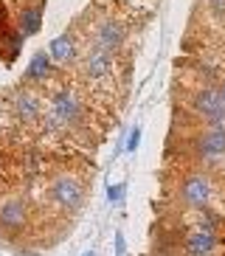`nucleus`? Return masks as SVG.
<instances>
[{
	"mask_svg": "<svg viewBox=\"0 0 225 256\" xmlns=\"http://www.w3.org/2000/svg\"><path fill=\"white\" fill-rule=\"evenodd\" d=\"M48 197H51L60 208L76 211L84 203V186L76 180L74 174H60V178H54L51 188H48Z\"/></svg>",
	"mask_w": 225,
	"mask_h": 256,
	"instance_id": "f257e3e1",
	"label": "nucleus"
},
{
	"mask_svg": "<svg viewBox=\"0 0 225 256\" xmlns=\"http://www.w3.org/2000/svg\"><path fill=\"white\" fill-rule=\"evenodd\" d=\"M188 104H192V110L202 121H208V124H222L225 121V98L220 96L217 88H202V90H197L194 96L188 98Z\"/></svg>",
	"mask_w": 225,
	"mask_h": 256,
	"instance_id": "f03ea898",
	"label": "nucleus"
},
{
	"mask_svg": "<svg viewBox=\"0 0 225 256\" xmlns=\"http://www.w3.org/2000/svg\"><path fill=\"white\" fill-rule=\"evenodd\" d=\"M180 203L188 206V208H206L211 200V180L202 172H188L183 180H180Z\"/></svg>",
	"mask_w": 225,
	"mask_h": 256,
	"instance_id": "7ed1b4c3",
	"label": "nucleus"
},
{
	"mask_svg": "<svg viewBox=\"0 0 225 256\" xmlns=\"http://www.w3.org/2000/svg\"><path fill=\"white\" fill-rule=\"evenodd\" d=\"M124 40H127V28L121 23L118 17H107L98 23V28L93 31V46L96 48H104V51H118L124 46Z\"/></svg>",
	"mask_w": 225,
	"mask_h": 256,
	"instance_id": "20e7f679",
	"label": "nucleus"
},
{
	"mask_svg": "<svg viewBox=\"0 0 225 256\" xmlns=\"http://www.w3.org/2000/svg\"><path fill=\"white\" fill-rule=\"evenodd\" d=\"M112 68H116V54L112 51H104V48H90L88 54L82 56V74L84 79H104V76L112 74Z\"/></svg>",
	"mask_w": 225,
	"mask_h": 256,
	"instance_id": "39448f33",
	"label": "nucleus"
},
{
	"mask_svg": "<svg viewBox=\"0 0 225 256\" xmlns=\"http://www.w3.org/2000/svg\"><path fill=\"white\" fill-rule=\"evenodd\" d=\"M194 152L206 160H214L225 155V127L222 124H211L208 130H202L194 141Z\"/></svg>",
	"mask_w": 225,
	"mask_h": 256,
	"instance_id": "423d86ee",
	"label": "nucleus"
},
{
	"mask_svg": "<svg viewBox=\"0 0 225 256\" xmlns=\"http://www.w3.org/2000/svg\"><path fill=\"white\" fill-rule=\"evenodd\" d=\"M28 220V203L26 197H6L0 203V226L8 228V231H17V228L26 226Z\"/></svg>",
	"mask_w": 225,
	"mask_h": 256,
	"instance_id": "0eeeda50",
	"label": "nucleus"
},
{
	"mask_svg": "<svg viewBox=\"0 0 225 256\" xmlns=\"http://www.w3.org/2000/svg\"><path fill=\"white\" fill-rule=\"evenodd\" d=\"M183 248H186L188 256H211V254H214V248H217V234L202 231V228H194V231L186 236Z\"/></svg>",
	"mask_w": 225,
	"mask_h": 256,
	"instance_id": "6e6552de",
	"label": "nucleus"
},
{
	"mask_svg": "<svg viewBox=\"0 0 225 256\" xmlns=\"http://www.w3.org/2000/svg\"><path fill=\"white\" fill-rule=\"evenodd\" d=\"M14 116L22 121V124H31V121H37L42 116V104H40V98L28 90H20L14 96Z\"/></svg>",
	"mask_w": 225,
	"mask_h": 256,
	"instance_id": "1a4fd4ad",
	"label": "nucleus"
},
{
	"mask_svg": "<svg viewBox=\"0 0 225 256\" xmlns=\"http://www.w3.org/2000/svg\"><path fill=\"white\" fill-rule=\"evenodd\" d=\"M51 56L60 62V65H70V62H76L79 51H76L74 34H60V37H54L51 40Z\"/></svg>",
	"mask_w": 225,
	"mask_h": 256,
	"instance_id": "9d476101",
	"label": "nucleus"
},
{
	"mask_svg": "<svg viewBox=\"0 0 225 256\" xmlns=\"http://www.w3.org/2000/svg\"><path fill=\"white\" fill-rule=\"evenodd\" d=\"M42 26V8L40 6H26L20 8V14H17V31H20L22 37H34Z\"/></svg>",
	"mask_w": 225,
	"mask_h": 256,
	"instance_id": "9b49d317",
	"label": "nucleus"
},
{
	"mask_svg": "<svg viewBox=\"0 0 225 256\" xmlns=\"http://www.w3.org/2000/svg\"><path fill=\"white\" fill-rule=\"evenodd\" d=\"M51 70H54L51 60H48L45 54H37V56L28 62V68H26V79H28V82H45V79L51 76Z\"/></svg>",
	"mask_w": 225,
	"mask_h": 256,
	"instance_id": "f8f14e48",
	"label": "nucleus"
},
{
	"mask_svg": "<svg viewBox=\"0 0 225 256\" xmlns=\"http://www.w3.org/2000/svg\"><path fill=\"white\" fill-rule=\"evenodd\" d=\"M222 226V220L217 217V214H211V211L200 208V222H197V228H202V231H211V234H217V228Z\"/></svg>",
	"mask_w": 225,
	"mask_h": 256,
	"instance_id": "ddd939ff",
	"label": "nucleus"
},
{
	"mask_svg": "<svg viewBox=\"0 0 225 256\" xmlns=\"http://www.w3.org/2000/svg\"><path fill=\"white\" fill-rule=\"evenodd\" d=\"M206 3H208L211 14H214V17H220V20H222V17H225V0H206Z\"/></svg>",
	"mask_w": 225,
	"mask_h": 256,
	"instance_id": "4468645a",
	"label": "nucleus"
},
{
	"mask_svg": "<svg viewBox=\"0 0 225 256\" xmlns=\"http://www.w3.org/2000/svg\"><path fill=\"white\" fill-rule=\"evenodd\" d=\"M138 144H141V130L135 127V130H132V136H130V141H127V150L135 152V150H138Z\"/></svg>",
	"mask_w": 225,
	"mask_h": 256,
	"instance_id": "2eb2a0df",
	"label": "nucleus"
},
{
	"mask_svg": "<svg viewBox=\"0 0 225 256\" xmlns=\"http://www.w3.org/2000/svg\"><path fill=\"white\" fill-rule=\"evenodd\" d=\"M124 194V186H110V200H121Z\"/></svg>",
	"mask_w": 225,
	"mask_h": 256,
	"instance_id": "dca6fc26",
	"label": "nucleus"
},
{
	"mask_svg": "<svg viewBox=\"0 0 225 256\" xmlns=\"http://www.w3.org/2000/svg\"><path fill=\"white\" fill-rule=\"evenodd\" d=\"M217 90H220V96H222V98H225V79H222V82H220V84H217Z\"/></svg>",
	"mask_w": 225,
	"mask_h": 256,
	"instance_id": "f3484780",
	"label": "nucleus"
},
{
	"mask_svg": "<svg viewBox=\"0 0 225 256\" xmlns=\"http://www.w3.org/2000/svg\"><path fill=\"white\" fill-rule=\"evenodd\" d=\"M82 256H93V254H90V250H88V254H82Z\"/></svg>",
	"mask_w": 225,
	"mask_h": 256,
	"instance_id": "a211bd4d",
	"label": "nucleus"
}]
</instances>
